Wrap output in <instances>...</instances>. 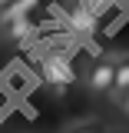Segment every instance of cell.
Instances as JSON below:
<instances>
[{
    "label": "cell",
    "instance_id": "obj_1",
    "mask_svg": "<svg viewBox=\"0 0 129 133\" xmlns=\"http://www.w3.org/2000/svg\"><path fill=\"white\" fill-rule=\"evenodd\" d=\"M83 87L93 97H109L116 87V60H93L83 73Z\"/></svg>",
    "mask_w": 129,
    "mask_h": 133
},
{
    "label": "cell",
    "instance_id": "obj_2",
    "mask_svg": "<svg viewBox=\"0 0 129 133\" xmlns=\"http://www.w3.org/2000/svg\"><path fill=\"white\" fill-rule=\"evenodd\" d=\"M47 80L56 87V90H63V87H70V83L76 80V73H73V63L66 60L63 53H50L47 57Z\"/></svg>",
    "mask_w": 129,
    "mask_h": 133
},
{
    "label": "cell",
    "instance_id": "obj_8",
    "mask_svg": "<svg viewBox=\"0 0 129 133\" xmlns=\"http://www.w3.org/2000/svg\"><path fill=\"white\" fill-rule=\"evenodd\" d=\"M10 3H13V0H0V14H3V10H7Z\"/></svg>",
    "mask_w": 129,
    "mask_h": 133
},
{
    "label": "cell",
    "instance_id": "obj_4",
    "mask_svg": "<svg viewBox=\"0 0 129 133\" xmlns=\"http://www.w3.org/2000/svg\"><path fill=\"white\" fill-rule=\"evenodd\" d=\"M30 30H33V20H30V17H23V20L10 23V27H7V30L0 33V37H3V40H23V37H27Z\"/></svg>",
    "mask_w": 129,
    "mask_h": 133
},
{
    "label": "cell",
    "instance_id": "obj_7",
    "mask_svg": "<svg viewBox=\"0 0 129 133\" xmlns=\"http://www.w3.org/2000/svg\"><path fill=\"white\" fill-rule=\"evenodd\" d=\"M116 107H119V110H123V113L129 116V93H126V97H119V100H116Z\"/></svg>",
    "mask_w": 129,
    "mask_h": 133
},
{
    "label": "cell",
    "instance_id": "obj_3",
    "mask_svg": "<svg viewBox=\"0 0 129 133\" xmlns=\"http://www.w3.org/2000/svg\"><path fill=\"white\" fill-rule=\"evenodd\" d=\"M126 93H129V53H123V57H116V87H113L109 97L119 100Z\"/></svg>",
    "mask_w": 129,
    "mask_h": 133
},
{
    "label": "cell",
    "instance_id": "obj_6",
    "mask_svg": "<svg viewBox=\"0 0 129 133\" xmlns=\"http://www.w3.org/2000/svg\"><path fill=\"white\" fill-rule=\"evenodd\" d=\"M73 23H76L80 30H93V23H96V20H93L89 10H76V14H73Z\"/></svg>",
    "mask_w": 129,
    "mask_h": 133
},
{
    "label": "cell",
    "instance_id": "obj_5",
    "mask_svg": "<svg viewBox=\"0 0 129 133\" xmlns=\"http://www.w3.org/2000/svg\"><path fill=\"white\" fill-rule=\"evenodd\" d=\"M63 133H106V127H103V120H80V123L66 127Z\"/></svg>",
    "mask_w": 129,
    "mask_h": 133
}]
</instances>
